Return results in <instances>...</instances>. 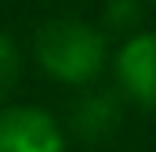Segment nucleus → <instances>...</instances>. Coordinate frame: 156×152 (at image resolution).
Here are the masks:
<instances>
[{
    "mask_svg": "<svg viewBox=\"0 0 156 152\" xmlns=\"http://www.w3.org/2000/svg\"><path fill=\"white\" fill-rule=\"evenodd\" d=\"M33 58L55 83L87 87L109 65V43L105 33L80 18H51L40 26L33 40Z\"/></svg>",
    "mask_w": 156,
    "mask_h": 152,
    "instance_id": "f257e3e1",
    "label": "nucleus"
},
{
    "mask_svg": "<svg viewBox=\"0 0 156 152\" xmlns=\"http://www.w3.org/2000/svg\"><path fill=\"white\" fill-rule=\"evenodd\" d=\"M0 152H66V130L37 105H4Z\"/></svg>",
    "mask_w": 156,
    "mask_h": 152,
    "instance_id": "f03ea898",
    "label": "nucleus"
},
{
    "mask_svg": "<svg viewBox=\"0 0 156 152\" xmlns=\"http://www.w3.org/2000/svg\"><path fill=\"white\" fill-rule=\"evenodd\" d=\"M116 80H120V91L134 105L156 112V29L134 33L120 47Z\"/></svg>",
    "mask_w": 156,
    "mask_h": 152,
    "instance_id": "7ed1b4c3",
    "label": "nucleus"
},
{
    "mask_svg": "<svg viewBox=\"0 0 156 152\" xmlns=\"http://www.w3.org/2000/svg\"><path fill=\"white\" fill-rule=\"evenodd\" d=\"M120 123V98L113 94H87L73 112V130L87 141H102Z\"/></svg>",
    "mask_w": 156,
    "mask_h": 152,
    "instance_id": "20e7f679",
    "label": "nucleus"
},
{
    "mask_svg": "<svg viewBox=\"0 0 156 152\" xmlns=\"http://www.w3.org/2000/svg\"><path fill=\"white\" fill-rule=\"evenodd\" d=\"M18 73H22V51L7 33H0V98L18 83Z\"/></svg>",
    "mask_w": 156,
    "mask_h": 152,
    "instance_id": "39448f33",
    "label": "nucleus"
},
{
    "mask_svg": "<svg viewBox=\"0 0 156 152\" xmlns=\"http://www.w3.org/2000/svg\"><path fill=\"white\" fill-rule=\"evenodd\" d=\"M138 0H109L105 4V22L113 26V29H127V26H134L138 22Z\"/></svg>",
    "mask_w": 156,
    "mask_h": 152,
    "instance_id": "423d86ee",
    "label": "nucleus"
}]
</instances>
